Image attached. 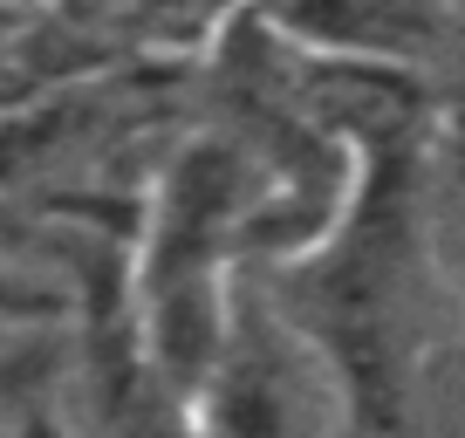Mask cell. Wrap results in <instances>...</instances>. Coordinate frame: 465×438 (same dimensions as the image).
I'll list each match as a JSON object with an SVG mask.
<instances>
[{
	"instance_id": "cell-5",
	"label": "cell",
	"mask_w": 465,
	"mask_h": 438,
	"mask_svg": "<svg viewBox=\"0 0 465 438\" xmlns=\"http://www.w3.org/2000/svg\"><path fill=\"white\" fill-rule=\"evenodd\" d=\"M116 62H199L247 0H48Z\"/></svg>"
},
{
	"instance_id": "cell-6",
	"label": "cell",
	"mask_w": 465,
	"mask_h": 438,
	"mask_svg": "<svg viewBox=\"0 0 465 438\" xmlns=\"http://www.w3.org/2000/svg\"><path fill=\"white\" fill-rule=\"evenodd\" d=\"M35 438H62V424H42V432H35Z\"/></svg>"
},
{
	"instance_id": "cell-2",
	"label": "cell",
	"mask_w": 465,
	"mask_h": 438,
	"mask_svg": "<svg viewBox=\"0 0 465 438\" xmlns=\"http://www.w3.org/2000/svg\"><path fill=\"white\" fill-rule=\"evenodd\" d=\"M83 329V418L62 438H192V418L144 363H137L124 315H116V281H103L89 294V308L75 315Z\"/></svg>"
},
{
	"instance_id": "cell-4",
	"label": "cell",
	"mask_w": 465,
	"mask_h": 438,
	"mask_svg": "<svg viewBox=\"0 0 465 438\" xmlns=\"http://www.w3.org/2000/svg\"><path fill=\"white\" fill-rule=\"evenodd\" d=\"M253 7L294 42L397 62V69H418L424 55H438L451 28V0H253Z\"/></svg>"
},
{
	"instance_id": "cell-1",
	"label": "cell",
	"mask_w": 465,
	"mask_h": 438,
	"mask_svg": "<svg viewBox=\"0 0 465 438\" xmlns=\"http://www.w3.org/2000/svg\"><path fill=\"white\" fill-rule=\"evenodd\" d=\"M185 418L192 438H342L356 424V397L294 308L247 267Z\"/></svg>"
},
{
	"instance_id": "cell-3",
	"label": "cell",
	"mask_w": 465,
	"mask_h": 438,
	"mask_svg": "<svg viewBox=\"0 0 465 438\" xmlns=\"http://www.w3.org/2000/svg\"><path fill=\"white\" fill-rule=\"evenodd\" d=\"M124 254V247H116ZM116 254L103 267L83 261V240H62V219H0V343L75 322L103 281H116Z\"/></svg>"
}]
</instances>
